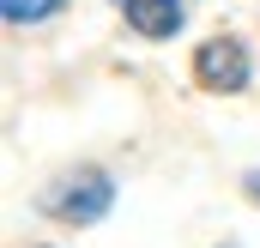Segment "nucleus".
<instances>
[{"instance_id": "f03ea898", "label": "nucleus", "mask_w": 260, "mask_h": 248, "mask_svg": "<svg viewBox=\"0 0 260 248\" xmlns=\"http://www.w3.org/2000/svg\"><path fill=\"white\" fill-rule=\"evenodd\" d=\"M248 73H254V61H248V49L236 43V37H206L194 55V79L206 85V91H242L248 85Z\"/></svg>"}, {"instance_id": "39448f33", "label": "nucleus", "mask_w": 260, "mask_h": 248, "mask_svg": "<svg viewBox=\"0 0 260 248\" xmlns=\"http://www.w3.org/2000/svg\"><path fill=\"white\" fill-rule=\"evenodd\" d=\"M242 188H248V200H260V170H248V176H242Z\"/></svg>"}, {"instance_id": "f257e3e1", "label": "nucleus", "mask_w": 260, "mask_h": 248, "mask_svg": "<svg viewBox=\"0 0 260 248\" xmlns=\"http://www.w3.org/2000/svg\"><path fill=\"white\" fill-rule=\"evenodd\" d=\"M43 206L61 212L67 224H97L115 206V176L109 170H73V176H61V182L43 194Z\"/></svg>"}, {"instance_id": "20e7f679", "label": "nucleus", "mask_w": 260, "mask_h": 248, "mask_svg": "<svg viewBox=\"0 0 260 248\" xmlns=\"http://www.w3.org/2000/svg\"><path fill=\"white\" fill-rule=\"evenodd\" d=\"M0 12H6V24H43L61 12V0H0Z\"/></svg>"}, {"instance_id": "423d86ee", "label": "nucleus", "mask_w": 260, "mask_h": 248, "mask_svg": "<svg viewBox=\"0 0 260 248\" xmlns=\"http://www.w3.org/2000/svg\"><path fill=\"white\" fill-rule=\"evenodd\" d=\"M218 248H242V242H218Z\"/></svg>"}, {"instance_id": "7ed1b4c3", "label": "nucleus", "mask_w": 260, "mask_h": 248, "mask_svg": "<svg viewBox=\"0 0 260 248\" xmlns=\"http://www.w3.org/2000/svg\"><path fill=\"white\" fill-rule=\"evenodd\" d=\"M121 12H127L133 30H139V37H151V43L176 37V30H182V18H188V6H182V0H121Z\"/></svg>"}]
</instances>
